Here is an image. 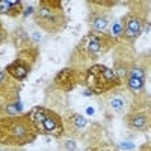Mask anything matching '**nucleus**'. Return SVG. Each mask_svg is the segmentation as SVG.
<instances>
[{"mask_svg": "<svg viewBox=\"0 0 151 151\" xmlns=\"http://www.w3.org/2000/svg\"><path fill=\"white\" fill-rule=\"evenodd\" d=\"M38 132L27 116H9L0 119V144L5 145H26L36 137Z\"/></svg>", "mask_w": 151, "mask_h": 151, "instance_id": "1", "label": "nucleus"}, {"mask_svg": "<svg viewBox=\"0 0 151 151\" xmlns=\"http://www.w3.org/2000/svg\"><path fill=\"white\" fill-rule=\"evenodd\" d=\"M35 21L38 26L45 32L56 33L65 26V17L62 12L59 2H41L38 12L35 15Z\"/></svg>", "mask_w": 151, "mask_h": 151, "instance_id": "2", "label": "nucleus"}, {"mask_svg": "<svg viewBox=\"0 0 151 151\" xmlns=\"http://www.w3.org/2000/svg\"><path fill=\"white\" fill-rule=\"evenodd\" d=\"M29 118L38 133L52 134V136H60L64 133L62 119L53 110H48L44 107H35L29 113Z\"/></svg>", "mask_w": 151, "mask_h": 151, "instance_id": "3", "label": "nucleus"}, {"mask_svg": "<svg viewBox=\"0 0 151 151\" xmlns=\"http://www.w3.org/2000/svg\"><path fill=\"white\" fill-rule=\"evenodd\" d=\"M119 83L121 80L115 76V73L104 65H94L86 73V85L92 94H103Z\"/></svg>", "mask_w": 151, "mask_h": 151, "instance_id": "4", "label": "nucleus"}, {"mask_svg": "<svg viewBox=\"0 0 151 151\" xmlns=\"http://www.w3.org/2000/svg\"><path fill=\"white\" fill-rule=\"evenodd\" d=\"M101 44H103L101 36H98L95 33H88L79 44L77 50L85 55L86 59H95L101 52Z\"/></svg>", "mask_w": 151, "mask_h": 151, "instance_id": "5", "label": "nucleus"}, {"mask_svg": "<svg viewBox=\"0 0 151 151\" xmlns=\"http://www.w3.org/2000/svg\"><path fill=\"white\" fill-rule=\"evenodd\" d=\"M33 60L35 59H29L27 55H24V58L20 56L18 59H15L14 62H12L11 65H8L6 71L15 80H24L26 76H27V73H29V70H30V65L33 64Z\"/></svg>", "mask_w": 151, "mask_h": 151, "instance_id": "6", "label": "nucleus"}, {"mask_svg": "<svg viewBox=\"0 0 151 151\" xmlns=\"http://www.w3.org/2000/svg\"><path fill=\"white\" fill-rule=\"evenodd\" d=\"M56 85L60 86L64 91H71L73 88H76V85H77V73L71 68L60 71L56 76Z\"/></svg>", "mask_w": 151, "mask_h": 151, "instance_id": "7", "label": "nucleus"}, {"mask_svg": "<svg viewBox=\"0 0 151 151\" xmlns=\"http://www.w3.org/2000/svg\"><path fill=\"white\" fill-rule=\"evenodd\" d=\"M150 124V118L145 112H139V113H133L127 118V125L132 130H137V132H144L148 129Z\"/></svg>", "mask_w": 151, "mask_h": 151, "instance_id": "8", "label": "nucleus"}, {"mask_svg": "<svg viewBox=\"0 0 151 151\" xmlns=\"http://www.w3.org/2000/svg\"><path fill=\"white\" fill-rule=\"evenodd\" d=\"M141 33V23L137 17H129L125 20V26H124V38L129 41H133L134 38H137Z\"/></svg>", "mask_w": 151, "mask_h": 151, "instance_id": "9", "label": "nucleus"}, {"mask_svg": "<svg viewBox=\"0 0 151 151\" xmlns=\"http://www.w3.org/2000/svg\"><path fill=\"white\" fill-rule=\"evenodd\" d=\"M21 9H23L21 2H17V0H0V14L17 17L21 12Z\"/></svg>", "mask_w": 151, "mask_h": 151, "instance_id": "10", "label": "nucleus"}, {"mask_svg": "<svg viewBox=\"0 0 151 151\" xmlns=\"http://www.w3.org/2000/svg\"><path fill=\"white\" fill-rule=\"evenodd\" d=\"M91 26H92V30H95L98 33L104 32L107 29V26H109V18L106 15H95L91 20Z\"/></svg>", "mask_w": 151, "mask_h": 151, "instance_id": "11", "label": "nucleus"}, {"mask_svg": "<svg viewBox=\"0 0 151 151\" xmlns=\"http://www.w3.org/2000/svg\"><path fill=\"white\" fill-rule=\"evenodd\" d=\"M127 86H129V89H130V91L139 92V91H142V89H144V79L127 76Z\"/></svg>", "mask_w": 151, "mask_h": 151, "instance_id": "12", "label": "nucleus"}, {"mask_svg": "<svg viewBox=\"0 0 151 151\" xmlns=\"http://www.w3.org/2000/svg\"><path fill=\"white\" fill-rule=\"evenodd\" d=\"M70 122L74 125V129H77V130H83L88 125V121L85 119V116L79 115V113H73L70 116Z\"/></svg>", "mask_w": 151, "mask_h": 151, "instance_id": "13", "label": "nucleus"}, {"mask_svg": "<svg viewBox=\"0 0 151 151\" xmlns=\"http://www.w3.org/2000/svg\"><path fill=\"white\" fill-rule=\"evenodd\" d=\"M109 106L113 109V110H116V112H121L125 106V101H124V98L122 97H112L109 100Z\"/></svg>", "mask_w": 151, "mask_h": 151, "instance_id": "14", "label": "nucleus"}, {"mask_svg": "<svg viewBox=\"0 0 151 151\" xmlns=\"http://www.w3.org/2000/svg\"><path fill=\"white\" fill-rule=\"evenodd\" d=\"M14 38H15V45H17V47H20L23 42L27 41V35H26V32H24L23 29H17Z\"/></svg>", "mask_w": 151, "mask_h": 151, "instance_id": "15", "label": "nucleus"}, {"mask_svg": "<svg viewBox=\"0 0 151 151\" xmlns=\"http://www.w3.org/2000/svg\"><path fill=\"white\" fill-rule=\"evenodd\" d=\"M122 32H124V27H122V24L116 20V21H113L112 23V27H110V33L112 35H115V36H118V35H122Z\"/></svg>", "mask_w": 151, "mask_h": 151, "instance_id": "16", "label": "nucleus"}, {"mask_svg": "<svg viewBox=\"0 0 151 151\" xmlns=\"http://www.w3.org/2000/svg\"><path fill=\"white\" fill-rule=\"evenodd\" d=\"M129 76H132V77H139V79H144L145 77V71L141 68V67H132Z\"/></svg>", "mask_w": 151, "mask_h": 151, "instance_id": "17", "label": "nucleus"}, {"mask_svg": "<svg viewBox=\"0 0 151 151\" xmlns=\"http://www.w3.org/2000/svg\"><path fill=\"white\" fill-rule=\"evenodd\" d=\"M64 147H65L67 151H76V142L73 139H67L64 142Z\"/></svg>", "mask_w": 151, "mask_h": 151, "instance_id": "18", "label": "nucleus"}, {"mask_svg": "<svg viewBox=\"0 0 151 151\" xmlns=\"http://www.w3.org/2000/svg\"><path fill=\"white\" fill-rule=\"evenodd\" d=\"M5 40H6V33H5V30L2 29V26H0V44H2Z\"/></svg>", "mask_w": 151, "mask_h": 151, "instance_id": "19", "label": "nucleus"}, {"mask_svg": "<svg viewBox=\"0 0 151 151\" xmlns=\"http://www.w3.org/2000/svg\"><path fill=\"white\" fill-rule=\"evenodd\" d=\"M0 83H5V73L0 71Z\"/></svg>", "mask_w": 151, "mask_h": 151, "instance_id": "20", "label": "nucleus"}, {"mask_svg": "<svg viewBox=\"0 0 151 151\" xmlns=\"http://www.w3.org/2000/svg\"><path fill=\"white\" fill-rule=\"evenodd\" d=\"M100 151H109V150H100Z\"/></svg>", "mask_w": 151, "mask_h": 151, "instance_id": "21", "label": "nucleus"}]
</instances>
